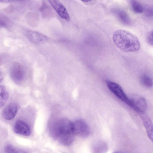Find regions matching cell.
Wrapping results in <instances>:
<instances>
[{
    "label": "cell",
    "instance_id": "obj_19",
    "mask_svg": "<svg viewBox=\"0 0 153 153\" xmlns=\"http://www.w3.org/2000/svg\"><path fill=\"white\" fill-rule=\"evenodd\" d=\"M152 31L149 32L146 36V40L148 43L150 45H153Z\"/></svg>",
    "mask_w": 153,
    "mask_h": 153
},
{
    "label": "cell",
    "instance_id": "obj_13",
    "mask_svg": "<svg viewBox=\"0 0 153 153\" xmlns=\"http://www.w3.org/2000/svg\"><path fill=\"white\" fill-rule=\"evenodd\" d=\"M93 149L94 151L96 153H105L107 151L108 146L105 141L98 140L94 143Z\"/></svg>",
    "mask_w": 153,
    "mask_h": 153
},
{
    "label": "cell",
    "instance_id": "obj_7",
    "mask_svg": "<svg viewBox=\"0 0 153 153\" xmlns=\"http://www.w3.org/2000/svg\"><path fill=\"white\" fill-rule=\"evenodd\" d=\"M48 0L61 18L67 21L70 20V16L66 9L59 0Z\"/></svg>",
    "mask_w": 153,
    "mask_h": 153
},
{
    "label": "cell",
    "instance_id": "obj_8",
    "mask_svg": "<svg viewBox=\"0 0 153 153\" xmlns=\"http://www.w3.org/2000/svg\"><path fill=\"white\" fill-rule=\"evenodd\" d=\"M13 130L17 134L25 136H29L31 134V130L28 125L25 122L17 120L15 123Z\"/></svg>",
    "mask_w": 153,
    "mask_h": 153
},
{
    "label": "cell",
    "instance_id": "obj_5",
    "mask_svg": "<svg viewBox=\"0 0 153 153\" xmlns=\"http://www.w3.org/2000/svg\"><path fill=\"white\" fill-rule=\"evenodd\" d=\"M10 76L15 82L19 83L24 79L25 72L22 66L19 63L14 62L11 66L10 71Z\"/></svg>",
    "mask_w": 153,
    "mask_h": 153
},
{
    "label": "cell",
    "instance_id": "obj_24",
    "mask_svg": "<svg viewBox=\"0 0 153 153\" xmlns=\"http://www.w3.org/2000/svg\"><path fill=\"white\" fill-rule=\"evenodd\" d=\"M1 56H0V63L2 62V61L3 60V59L2 57Z\"/></svg>",
    "mask_w": 153,
    "mask_h": 153
},
{
    "label": "cell",
    "instance_id": "obj_10",
    "mask_svg": "<svg viewBox=\"0 0 153 153\" xmlns=\"http://www.w3.org/2000/svg\"><path fill=\"white\" fill-rule=\"evenodd\" d=\"M113 12L123 24L126 25L131 24L130 19L127 13L124 10L115 8L113 10Z\"/></svg>",
    "mask_w": 153,
    "mask_h": 153
},
{
    "label": "cell",
    "instance_id": "obj_9",
    "mask_svg": "<svg viewBox=\"0 0 153 153\" xmlns=\"http://www.w3.org/2000/svg\"><path fill=\"white\" fill-rule=\"evenodd\" d=\"M17 111L16 104L14 103H10L4 109L2 114L3 117L5 120H11L15 117Z\"/></svg>",
    "mask_w": 153,
    "mask_h": 153
},
{
    "label": "cell",
    "instance_id": "obj_4",
    "mask_svg": "<svg viewBox=\"0 0 153 153\" xmlns=\"http://www.w3.org/2000/svg\"><path fill=\"white\" fill-rule=\"evenodd\" d=\"M72 123L74 132L75 135L82 137L88 136L90 133V130L86 122L82 119H78Z\"/></svg>",
    "mask_w": 153,
    "mask_h": 153
},
{
    "label": "cell",
    "instance_id": "obj_17",
    "mask_svg": "<svg viewBox=\"0 0 153 153\" xmlns=\"http://www.w3.org/2000/svg\"><path fill=\"white\" fill-rule=\"evenodd\" d=\"M4 151L6 153H21L24 152L20 150L15 148L13 146L10 144L6 145L4 148Z\"/></svg>",
    "mask_w": 153,
    "mask_h": 153
},
{
    "label": "cell",
    "instance_id": "obj_1",
    "mask_svg": "<svg viewBox=\"0 0 153 153\" xmlns=\"http://www.w3.org/2000/svg\"><path fill=\"white\" fill-rule=\"evenodd\" d=\"M50 132L52 136L64 145L69 146L74 141L72 123L67 119H61L53 123Z\"/></svg>",
    "mask_w": 153,
    "mask_h": 153
},
{
    "label": "cell",
    "instance_id": "obj_15",
    "mask_svg": "<svg viewBox=\"0 0 153 153\" xmlns=\"http://www.w3.org/2000/svg\"><path fill=\"white\" fill-rule=\"evenodd\" d=\"M141 84L145 87L149 88L152 86V81L151 78L148 75L144 74L140 78Z\"/></svg>",
    "mask_w": 153,
    "mask_h": 153
},
{
    "label": "cell",
    "instance_id": "obj_2",
    "mask_svg": "<svg viewBox=\"0 0 153 153\" xmlns=\"http://www.w3.org/2000/svg\"><path fill=\"white\" fill-rule=\"evenodd\" d=\"M113 39L116 46L124 52H136L140 48V43L137 38L125 30L119 29L115 31L113 34Z\"/></svg>",
    "mask_w": 153,
    "mask_h": 153
},
{
    "label": "cell",
    "instance_id": "obj_20",
    "mask_svg": "<svg viewBox=\"0 0 153 153\" xmlns=\"http://www.w3.org/2000/svg\"><path fill=\"white\" fill-rule=\"evenodd\" d=\"M153 9L152 7H148L145 9V14L147 17H150L152 16Z\"/></svg>",
    "mask_w": 153,
    "mask_h": 153
},
{
    "label": "cell",
    "instance_id": "obj_22",
    "mask_svg": "<svg viewBox=\"0 0 153 153\" xmlns=\"http://www.w3.org/2000/svg\"><path fill=\"white\" fill-rule=\"evenodd\" d=\"M3 78V76L2 73L0 71V83L2 82Z\"/></svg>",
    "mask_w": 153,
    "mask_h": 153
},
{
    "label": "cell",
    "instance_id": "obj_11",
    "mask_svg": "<svg viewBox=\"0 0 153 153\" xmlns=\"http://www.w3.org/2000/svg\"><path fill=\"white\" fill-rule=\"evenodd\" d=\"M143 122L149 139L153 141V126L150 118L147 115L143 114L141 116Z\"/></svg>",
    "mask_w": 153,
    "mask_h": 153
},
{
    "label": "cell",
    "instance_id": "obj_12",
    "mask_svg": "<svg viewBox=\"0 0 153 153\" xmlns=\"http://www.w3.org/2000/svg\"><path fill=\"white\" fill-rule=\"evenodd\" d=\"M27 36L28 39L34 43L44 42L46 38L44 35L34 31H29L27 33Z\"/></svg>",
    "mask_w": 153,
    "mask_h": 153
},
{
    "label": "cell",
    "instance_id": "obj_16",
    "mask_svg": "<svg viewBox=\"0 0 153 153\" xmlns=\"http://www.w3.org/2000/svg\"><path fill=\"white\" fill-rule=\"evenodd\" d=\"M130 4L133 11L138 13H142L144 10L142 4L137 0H131Z\"/></svg>",
    "mask_w": 153,
    "mask_h": 153
},
{
    "label": "cell",
    "instance_id": "obj_14",
    "mask_svg": "<svg viewBox=\"0 0 153 153\" xmlns=\"http://www.w3.org/2000/svg\"><path fill=\"white\" fill-rule=\"evenodd\" d=\"M8 97L9 93L6 88L3 85H0V108L5 104Z\"/></svg>",
    "mask_w": 153,
    "mask_h": 153
},
{
    "label": "cell",
    "instance_id": "obj_3",
    "mask_svg": "<svg viewBox=\"0 0 153 153\" xmlns=\"http://www.w3.org/2000/svg\"><path fill=\"white\" fill-rule=\"evenodd\" d=\"M129 106L137 112L143 113L147 108V104L146 99L140 95L134 94L128 97L127 104Z\"/></svg>",
    "mask_w": 153,
    "mask_h": 153
},
{
    "label": "cell",
    "instance_id": "obj_21",
    "mask_svg": "<svg viewBox=\"0 0 153 153\" xmlns=\"http://www.w3.org/2000/svg\"><path fill=\"white\" fill-rule=\"evenodd\" d=\"M25 0H0V2L4 3H10L13 2H21Z\"/></svg>",
    "mask_w": 153,
    "mask_h": 153
},
{
    "label": "cell",
    "instance_id": "obj_6",
    "mask_svg": "<svg viewBox=\"0 0 153 153\" xmlns=\"http://www.w3.org/2000/svg\"><path fill=\"white\" fill-rule=\"evenodd\" d=\"M106 84L109 90L120 100L127 104L128 97H127L122 87L118 84L107 80Z\"/></svg>",
    "mask_w": 153,
    "mask_h": 153
},
{
    "label": "cell",
    "instance_id": "obj_23",
    "mask_svg": "<svg viewBox=\"0 0 153 153\" xmlns=\"http://www.w3.org/2000/svg\"><path fill=\"white\" fill-rule=\"evenodd\" d=\"M82 1L84 2H90L91 1H92L93 0H81Z\"/></svg>",
    "mask_w": 153,
    "mask_h": 153
},
{
    "label": "cell",
    "instance_id": "obj_18",
    "mask_svg": "<svg viewBox=\"0 0 153 153\" xmlns=\"http://www.w3.org/2000/svg\"><path fill=\"white\" fill-rule=\"evenodd\" d=\"M9 23V20L7 17L0 15V27H6Z\"/></svg>",
    "mask_w": 153,
    "mask_h": 153
}]
</instances>
